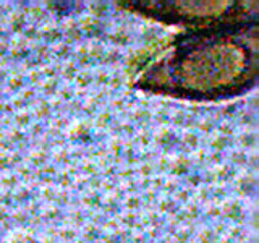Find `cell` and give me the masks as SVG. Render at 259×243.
<instances>
[{"label":"cell","mask_w":259,"mask_h":243,"mask_svg":"<svg viewBox=\"0 0 259 243\" xmlns=\"http://www.w3.org/2000/svg\"><path fill=\"white\" fill-rule=\"evenodd\" d=\"M245 29L217 28L183 37L174 55L162 63L167 76V91L183 96L214 97L235 94L249 83L256 73L254 52L245 40Z\"/></svg>","instance_id":"1"}]
</instances>
